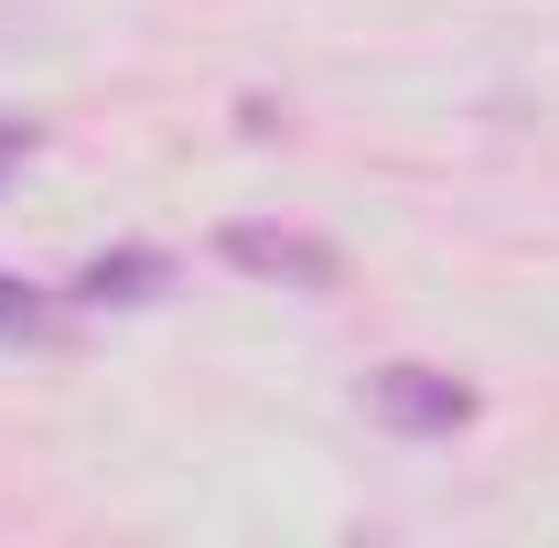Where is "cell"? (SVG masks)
Masks as SVG:
<instances>
[{"mask_svg": "<svg viewBox=\"0 0 559 548\" xmlns=\"http://www.w3.org/2000/svg\"><path fill=\"white\" fill-rule=\"evenodd\" d=\"M366 409L388 419V430H409V441H452L474 419V388L452 366H377L366 377Z\"/></svg>", "mask_w": 559, "mask_h": 548, "instance_id": "cell-1", "label": "cell"}, {"mask_svg": "<svg viewBox=\"0 0 559 548\" xmlns=\"http://www.w3.org/2000/svg\"><path fill=\"white\" fill-rule=\"evenodd\" d=\"M226 270L290 279V290H334L345 279V248L334 237H301V226H226Z\"/></svg>", "mask_w": 559, "mask_h": 548, "instance_id": "cell-2", "label": "cell"}, {"mask_svg": "<svg viewBox=\"0 0 559 548\" xmlns=\"http://www.w3.org/2000/svg\"><path fill=\"white\" fill-rule=\"evenodd\" d=\"M162 290H173V259L162 248H108V259L75 270V301H162Z\"/></svg>", "mask_w": 559, "mask_h": 548, "instance_id": "cell-3", "label": "cell"}, {"mask_svg": "<svg viewBox=\"0 0 559 548\" xmlns=\"http://www.w3.org/2000/svg\"><path fill=\"white\" fill-rule=\"evenodd\" d=\"M55 334H66V312H55L33 279H11V270H0V344H55Z\"/></svg>", "mask_w": 559, "mask_h": 548, "instance_id": "cell-4", "label": "cell"}, {"mask_svg": "<svg viewBox=\"0 0 559 548\" xmlns=\"http://www.w3.org/2000/svg\"><path fill=\"white\" fill-rule=\"evenodd\" d=\"M33 140H44V130H33V119H0V162H22Z\"/></svg>", "mask_w": 559, "mask_h": 548, "instance_id": "cell-5", "label": "cell"}]
</instances>
